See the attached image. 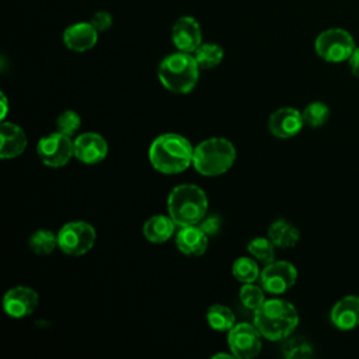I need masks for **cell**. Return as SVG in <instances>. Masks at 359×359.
Masks as SVG:
<instances>
[{
	"instance_id": "6da1fadb",
	"label": "cell",
	"mask_w": 359,
	"mask_h": 359,
	"mask_svg": "<svg viewBox=\"0 0 359 359\" xmlns=\"http://www.w3.org/2000/svg\"><path fill=\"white\" fill-rule=\"evenodd\" d=\"M149 158L154 170L163 174H180L194 160V146L178 133H163L149 147Z\"/></svg>"
},
{
	"instance_id": "7a4b0ae2",
	"label": "cell",
	"mask_w": 359,
	"mask_h": 359,
	"mask_svg": "<svg viewBox=\"0 0 359 359\" xmlns=\"http://www.w3.org/2000/svg\"><path fill=\"white\" fill-rule=\"evenodd\" d=\"M297 324L296 307L283 299L265 300L254 311V325L269 341H283L293 334Z\"/></svg>"
},
{
	"instance_id": "3957f363",
	"label": "cell",
	"mask_w": 359,
	"mask_h": 359,
	"mask_svg": "<svg viewBox=\"0 0 359 359\" xmlns=\"http://www.w3.org/2000/svg\"><path fill=\"white\" fill-rule=\"evenodd\" d=\"M167 209L178 227L199 224L208 212V196L198 185L181 184L171 189Z\"/></svg>"
},
{
	"instance_id": "277c9868",
	"label": "cell",
	"mask_w": 359,
	"mask_h": 359,
	"mask_svg": "<svg viewBox=\"0 0 359 359\" xmlns=\"http://www.w3.org/2000/svg\"><path fill=\"white\" fill-rule=\"evenodd\" d=\"M199 66L192 53L174 52L167 55L158 65V79L164 88L175 94L191 93L199 79Z\"/></svg>"
},
{
	"instance_id": "5b68a950",
	"label": "cell",
	"mask_w": 359,
	"mask_h": 359,
	"mask_svg": "<svg viewBox=\"0 0 359 359\" xmlns=\"http://www.w3.org/2000/svg\"><path fill=\"white\" fill-rule=\"evenodd\" d=\"M236 149L231 142L223 137H210L194 147V168L206 177L222 175L236 161Z\"/></svg>"
},
{
	"instance_id": "8992f818",
	"label": "cell",
	"mask_w": 359,
	"mask_h": 359,
	"mask_svg": "<svg viewBox=\"0 0 359 359\" xmlns=\"http://www.w3.org/2000/svg\"><path fill=\"white\" fill-rule=\"evenodd\" d=\"M353 36L344 28H328L320 32L314 41L316 53L325 62L339 63L349 59L355 50Z\"/></svg>"
},
{
	"instance_id": "52a82bcc",
	"label": "cell",
	"mask_w": 359,
	"mask_h": 359,
	"mask_svg": "<svg viewBox=\"0 0 359 359\" xmlns=\"http://www.w3.org/2000/svg\"><path fill=\"white\" fill-rule=\"evenodd\" d=\"M95 243L94 227L83 220L69 222L57 231V247L67 255L79 257L88 252Z\"/></svg>"
},
{
	"instance_id": "ba28073f",
	"label": "cell",
	"mask_w": 359,
	"mask_h": 359,
	"mask_svg": "<svg viewBox=\"0 0 359 359\" xmlns=\"http://www.w3.org/2000/svg\"><path fill=\"white\" fill-rule=\"evenodd\" d=\"M36 154L42 164L48 167H63L74 156L73 140L70 139V136L56 130L39 139L36 144Z\"/></svg>"
},
{
	"instance_id": "9c48e42d",
	"label": "cell",
	"mask_w": 359,
	"mask_h": 359,
	"mask_svg": "<svg viewBox=\"0 0 359 359\" xmlns=\"http://www.w3.org/2000/svg\"><path fill=\"white\" fill-rule=\"evenodd\" d=\"M297 280V269L287 261H272L259 273V282L265 292L283 294Z\"/></svg>"
},
{
	"instance_id": "30bf717a",
	"label": "cell",
	"mask_w": 359,
	"mask_h": 359,
	"mask_svg": "<svg viewBox=\"0 0 359 359\" xmlns=\"http://www.w3.org/2000/svg\"><path fill=\"white\" fill-rule=\"evenodd\" d=\"M261 332L254 324L238 323L229 331L227 344L236 358L251 359L261 351Z\"/></svg>"
},
{
	"instance_id": "8fae6325",
	"label": "cell",
	"mask_w": 359,
	"mask_h": 359,
	"mask_svg": "<svg viewBox=\"0 0 359 359\" xmlns=\"http://www.w3.org/2000/svg\"><path fill=\"white\" fill-rule=\"evenodd\" d=\"M38 293L28 286H15L6 292L3 297V309L13 318H24L31 316L38 307Z\"/></svg>"
},
{
	"instance_id": "7c38bea8",
	"label": "cell",
	"mask_w": 359,
	"mask_h": 359,
	"mask_svg": "<svg viewBox=\"0 0 359 359\" xmlns=\"http://www.w3.org/2000/svg\"><path fill=\"white\" fill-rule=\"evenodd\" d=\"M171 39L178 50L194 53L202 43V29L199 22L191 15L177 18L171 28Z\"/></svg>"
},
{
	"instance_id": "4fadbf2b",
	"label": "cell",
	"mask_w": 359,
	"mask_h": 359,
	"mask_svg": "<svg viewBox=\"0 0 359 359\" xmlns=\"http://www.w3.org/2000/svg\"><path fill=\"white\" fill-rule=\"evenodd\" d=\"M304 125L300 111L292 107H283L273 111L268 119L269 132L279 139H289L296 136Z\"/></svg>"
},
{
	"instance_id": "5bb4252c",
	"label": "cell",
	"mask_w": 359,
	"mask_h": 359,
	"mask_svg": "<svg viewBox=\"0 0 359 359\" xmlns=\"http://www.w3.org/2000/svg\"><path fill=\"white\" fill-rule=\"evenodd\" d=\"M74 157L84 164L102 161L108 154L107 140L95 132H86L73 140Z\"/></svg>"
},
{
	"instance_id": "9a60e30c",
	"label": "cell",
	"mask_w": 359,
	"mask_h": 359,
	"mask_svg": "<svg viewBox=\"0 0 359 359\" xmlns=\"http://www.w3.org/2000/svg\"><path fill=\"white\" fill-rule=\"evenodd\" d=\"M98 34L100 32L90 21H80L66 27L62 39L67 49L73 52H87L95 46Z\"/></svg>"
},
{
	"instance_id": "2e32d148",
	"label": "cell",
	"mask_w": 359,
	"mask_h": 359,
	"mask_svg": "<svg viewBox=\"0 0 359 359\" xmlns=\"http://www.w3.org/2000/svg\"><path fill=\"white\" fill-rule=\"evenodd\" d=\"M331 323L341 331L359 327V296L348 294L339 299L331 309Z\"/></svg>"
},
{
	"instance_id": "e0dca14e",
	"label": "cell",
	"mask_w": 359,
	"mask_h": 359,
	"mask_svg": "<svg viewBox=\"0 0 359 359\" xmlns=\"http://www.w3.org/2000/svg\"><path fill=\"white\" fill-rule=\"evenodd\" d=\"M0 158L10 160L24 153L28 140L25 132L13 122H1L0 125Z\"/></svg>"
},
{
	"instance_id": "ac0fdd59",
	"label": "cell",
	"mask_w": 359,
	"mask_h": 359,
	"mask_svg": "<svg viewBox=\"0 0 359 359\" xmlns=\"http://www.w3.org/2000/svg\"><path fill=\"white\" fill-rule=\"evenodd\" d=\"M209 243V236L198 226H181L175 233V245L185 255H202Z\"/></svg>"
},
{
	"instance_id": "d6986e66",
	"label": "cell",
	"mask_w": 359,
	"mask_h": 359,
	"mask_svg": "<svg viewBox=\"0 0 359 359\" xmlns=\"http://www.w3.org/2000/svg\"><path fill=\"white\" fill-rule=\"evenodd\" d=\"M175 222L165 215H154L150 219H147L143 224V236L150 243H165L170 240L175 233Z\"/></svg>"
},
{
	"instance_id": "ffe728a7",
	"label": "cell",
	"mask_w": 359,
	"mask_h": 359,
	"mask_svg": "<svg viewBox=\"0 0 359 359\" xmlns=\"http://www.w3.org/2000/svg\"><path fill=\"white\" fill-rule=\"evenodd\" d=\"M268 237L279 248H292L299 243L300 231L285 219L275 220L268 229Z\"/></svg>"
},
{
	"instance_id": "44dd1931",
	"label": "cell",
	"mask_w": 359,
	"mask_h": 359,
	"mask_svg": "<svg viewBox=\"0 0 359 359\" xmlns=\"http://www.w3.org/2000/svg\"><path fill=\"white\" fill-rule=\"evenodd\" d=\"M206 321L215 331H230L236 324L233 311L223 304H212L206 311Z\"/></svg>"
},
{
	"instance_id": "7402d4cb",
	"label": "cell",
	"mask_w": 359,
	"mask_h": 359,
	"mask_svg": "<svg viewBox=\"0 0 359 359\" xmlns=\"http://www.w3.org/2000/svg\"><path fill=\"white\" fill-rule=\"evenodd\" d=\"M192 55L201 69H213L222 63L224 57V50L217 43L202 42Z\"/></svg>"
},
{
	"instance_id": "603a6c76",
	"label": "cell",
	"mask_w": 359,
	"mask_h": 359,
	"mask_svg": "<svg viewBox=\"0 0 359 359\" xmlns=\"http://www.w3.org/2000/svg\"><path fill=\"white\" fill-rule=\"evenodd\" d=\"M233 276L241 283H252L259 278L258 261L250 257H238L231 266Z\"/></svg>"
},
{
	"instance_id": "cb8c5ba5",
	"label": "cell",
	"mask_w": 359,
	"mask_h": 359,
	"mask_svg": "<svg viewBox=\"0 0 359 359\" xmlns=\"http://www.w3.org/2000/svg\"><path fill=\"white\" fill-rule=\"evenodd\" d=\"M28 245L32 252L38 255H48L57 247V234L45 229L36 230L31 234Z\"/></svg>"
},
{
	"instance_id": "d4e9b609",
	"label": "cell",
	"mask_w": 359,
	"mask_h": 359,
	"mask_svg": "<svg viewBox=\"0 0 359 359\" xmlns=\"http://www.w3.org/2000/svg\"><path fill=\"white\" fill-rule=\"evenodd\" d=\"M302 115H303L306 125H309L311 128H320L328 122L331 111L325 102L313 101L303 109Z\"/></svg>"
},
{
	"instance_id": "484cf974",
	"label": "cell",
	"mask_w": 359,
	"mask_h": 359,
	"mask_svg": "<svg viewBox=\"0 0 359 359\" xmlns=\"http://www.w3.org/2000/svg\"><path fill=\"white\" fill-rule=\"evenodd\" d=\"M282 353L287 359H306L313 355V346L300 337H287L282 344Z\"/></svg>"
},
{
	"instance_id": "4316f807",
	"label": "cell",
	"mask_w": 359,
	"mask_h": 359,
	"mask_svg": "<svg viewBox=\"0 0 359 359\" xmlns=\"http://www.w3.org/2000/svg\"><path fill=\"white\" fill-rule=\"evenodd\" d=\"M248 252L262 264H269L275 261V244L269 237H255L247 245Z\"/></svg>"
},
{
	"instance_id": "83f0119b",
	"label": "cell",
	"mask_w": 359,
	"mask_h": 359,
	"mask_svg": "<svg viewBox=\"0 0 359 359\" xmlns=\"http://www.w3.org/2000/svg\"><path fill=\"white\" fill-rule=\"evenodd\" d=\"M264 289L262 286H257L252 283H243L241 289H240V293H238V297H240V302L241 304L251 310V311H255L264 302H265V296H264Z\"/></svg>"
},
{
	"instance_id": "f1b7e54d",
	"label": "cell",
	"mask_w": 359,
	"mask_h": 359,
	"mask_svg": "<svg viewBox=\"0 0 359 359\" xmlns=\"http://www.w3.org/2000/svg\"><path fill=\"white\" fill-rule=\"evenodd\" d=\"M55 125H56V130L57 132L72 137L79 130V128L81 125V118H80V115L76 111L67 109V111H63L56 118Z\"/></svg>"
},
{
	"instance_id": "f546056e",
	"label": "cell",
	"mask_w": 359,
	"mask_h": 359,
	"mask_svg": "<svg viewBox=\"0 0 359 359\" xmlns=\"http://www.w3.org/2000/svg\"><path fill=\"white\" fill-rule=\"evenodd\" d=\"M90 22L93 24V27L98 31V32H105L108 31L112 24H114V18H112V14L105 11V10H100V11H95L93 15H91V20Z\"/></svg>"
},
{
	"instance_id": "4dcf8cb0",
	"label": "cell",
	"mask_w": 359,
	"mask_h": 359,
	"mask_svg": "<svg viewBox=\"0 0 359 359\" xmlns=\"http://www.w3.org/2000/svg\"><path fill=\"white\" fill-rule=\"evenodd\" d=\"M220 217L213 215L210 217H203L199 227L210 237V236H215L217 231H219V227H220Z\"/></svg>"
},
{
	"instance_id": "1f68e13d",
	"label": "cell",
	"mask_w": 359,
	"mask_h": 359,
	"mask_svg": "<svg viewBox=\"0 0 359 359\" xmlns=\"http://www.w3.org/2000/svg\"><path fill=\"white\" fill-rule=\"evenodd\" d=\"M349 65V70L351 73L359 79V46L355 48V50L352 52V55L349 56V59L346 60Z\"/></svg>"
},
{
	"instance_id": "d6a6232c",
	"label": "cell",
	"mask_w": 359,
	"mask_h": 359,
	"mask_svg": "<svg viewBox=\"0 0 359 359\" xmlns=\"http://www.w3.org/2000/svg\"><path fill=\"white\" fill-rule=\"evenodd\" d=\"M1 114H0V118L1 121H4L6 115H7V109H8V102H7V97L4 95V93H1Z\"/></svg>"
},
{
	"instance_id": "836d02e7",
	"label": "cell",
	"mask_w": 359,
	"mask_h": 359,
	"mask_svg": "<svg viewBox=\"0 0 359 359\" xmlns=\"http://www.w3.org/2000/svg\"><path fill=\"white\" fill-rule=\"evenodd\" d=\"M217 358H236L233 353H216L212 356V359H217Z\"/></svg>"
}]
</instances>
